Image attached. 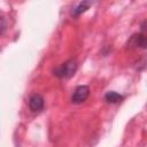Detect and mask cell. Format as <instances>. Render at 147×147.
<instances>
[{
  "label": "cell",
  "instance_id": "277c9868",
  "mask_svg": "<svg viewBox=\"0 0 147 147\" xmlns=\"http://www.w3.org/2000/svg\"><path fill=\"white\" fill-rule=\"evenodd\" d=\"M127 45H130L131 47H139V48H145L146 47V37H145V33H137V34H133Z\"/></svg>",
  "mask_w": 147,
  "mask_h": 147
},
{
  "label": "cell",
  "instance_id": "8992f818",
  "mask_svg": "<svg viewBox=\"0 0 147 147\" xmlns=\"http://www.w3.org/2000/svg\"><path fill=\"white\" fill-rule=\"evenodd\" d=\"M90 7V2H79L74 9H72V15H80L82 13H84L86 9H88Z\"/></svg>",
  "mask_w": 147,
  "mask_h": 147
},
{
  "label": "cell",
  "instance_id": "52a82bcc",
  "mask_svg": "<svg viewBox=\"0 0 147 147\" xmlns=\"http://www.w3.org/2000/svg\"><path fill=\"white\" fill-rule=\"evenodd\" d=\"M6 28H7V22H6V20H5L2 16H0V34H2V33L5 32Z\"/></svg>",
  "mask_w": 147,
  "mask_h": 147
},
{
  "label": "cell",
  "instance_id": "5b68a950",
  "mask_svg": "<svg viewBox=\"0 0 147 147\" xmlns=\"http://www.w3.org/2000/svg\"><path fill=\"white\" fill-rule=\"evenodd\" d=\"M105 99H106V101L109 102V103H118V102H121V101L123 100V96H122L121 94H118L117 92L109 91V92L106 93Z\"/></svg>",
  "mask_w": 147,
  "mask_h": 147
},
{
  "label": "cell",
  "instance_id": "3957f363",
  "mask_svg": "<svg viewBox=\"0 0 147 147\" xmlns=\"http://www.w3.org/2000/svg\"><path fill=\"white\" fill-rule=\"evenodd\" d=\"M44 106H45V101H44V98L40 94L34 93V94L30 95V98H29V108H30L31 111L39 113L44 109Z\"/></svg>",
  "mask_w": 147,
  "mask_h": 147
},
{
  "label": "cell",
  "instance_id": "6da1fadb",
  "mask_svg": "<svg viewBox=\"0 0 147 147\" xmlns=\"http://www.w3.org/2000/svg\"><path fill=\"white\" fill-rule=\"evenodd\" d=\"M76 69H77L76 61L75 60H68L67 62H64L60 67H57L54 70V74L59 78H69L76 72Z\"/></svg>",
  "mask_w": 147,
  "mask_h": 147
},
{
  "label": "cell",
  "instance_id": "7a4b0ae2",
  "mask_svg": "<svg viewBox=\"0 0 147 147\" xmlns=\"http://www.w3.org/2000/svg\"><path fill=\"white\" fill-rule=\"evenodd\" d=\"M88 95H90V88H88V86H86V85H80V86H78V87L75 90V92L72 93V95H71V101H72L74 103H76V105H79V103H83V102L88 98Z\"/></svg>",
  "mask_w": 147,
  "mask_h": 147
}]
</instances>
